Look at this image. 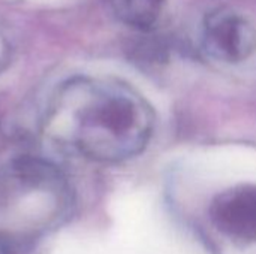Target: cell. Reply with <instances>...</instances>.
Instances as JSON below:
<instances>
[{
  "instance_id": "8992f818",
  "label": "cell",
  "mask_w": 256,
  "mask_h": 254,
  "mask_svg": "<svg viewBox=\"0 0 256 254\" xmlns=\"http://www.w3.org/2000/svg\"><path fill=\"white\" fill-rule=\"evenodd\" d=\"M0 254H15V246L12 240L0 234Z\"/></svg>"
},
{
  "instance_id": "5b68a950",
  "label": "cell",
  "mask_w": 256,
  "mask_h": 254,
  "mask_svg": "<svg viewBox=\"0 0 256 254\" xmlns=\"http://www.w3.org/2000/svg\"><path fill=\"white\" fill-rule=\"evenodd\" d=\"M10 60V43L0 27V72L6 67Z\"/></svg>"
},
{
  "instance_id": "6da1fadb",
  "label": "cell",
  "mask_w": 256,
  "mask_h": 254,
  "mask_svg": "<svg viewBox=\"0 0 256 254\" xmlns=\"http://www.w3.org/2000/svg\"><path fill=\"white\" fill-rule=\"evenodd\" d=\"M152 129V108L141 96L124 84L96 78H74L62 84L44 118L50 139L99 162L138 154Z\"/></svg>"
},
{
  "instance_id": "7a4b0ae2",
  "label": "cell",
  "mask_w": 256,
  "mask_h": 254,
  "mask_svg": "<svg viewBox=\"0 0 256 254\" xmlns=\"http://www.w3.org/2000/svg\"><path fill=\"white\" fill-rule=\"evenodd\" d=\"M204 45L214 58L240 63L255 51V30L240 13L225 7L216 9L206 16Z\"/></svg>"
},
{
  "instance_id": "277c9868",
  "label": "cell",
  "mask_w": 256,
  "mask_h": 254,
  "mask_svg": "<svg viewBox=\"0 0 256 254\" xmlns=\"http://www.w3.org/2000/svg\"><path fill=\"white\" fill-rule=\"evenodd\" d=\"M164 6L165 0H112V9L118 19L142 31L154 27Z\"/></svg>"
},
{
  "instance_id": "3957f363",
  "label": "cell",
  "mask_w": 256,
  "mask_h": 254,
  "mask_svg": "<svg viewBox=\"0 0 256 254\" xmlns=\"http://www.w3.org/2000/svg\"><path fill=\"white\" fill-rule=\"evenodd\" d=\"M208 214L224 235L242 244H255L256 184H238L219 193Z\"/></svg>"
}]
</instances>
